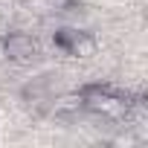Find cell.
<instances>
[{
	"label": "cell",
	"mask_w": 148,
	"mask_h": 148,
	"mask_svg": "<svg viewBox=\"0 0 148 148\" xmlns=\"http://www.w3.org/2000/svg\"><path fill=\"white\" fill-rule=\"evenodd\" d=\"M49 96H52V87L47 79H32L29 84L21 87V99L29 105V108H41V105H49Z\"/></svg>",
	"instance_id": "5"
},
{
	"label": "cell",
	"mask_w": 148,
	"mask_h": 148,
	"mask_svg": "<svg viewBox=\"0 0 148 148\" xmlns=\"http://www.w3.org/2000/svg\"><path fill=\"white\" fill-rule=\"evenodd\" d=\"M79 96L84 102V110H90L96 116H105V119H125L128 105H131L128 93H119L116 87H110L105 82H87V84H82Z\"/></svg>",
	"instance_id": "1"
},
{
	"label": "cell",
	"mask_w": 148,
	"mask_h": 148,
	"mask_svg": "<svg viewBox=\"0 0 148 148\" xmlns=\"http://www.w3.org/2000/svg\"><path fill=\"white\" fill-rule=\"evenodd\" d=\"M47 110L52 116H79L84 110V102L79 96V90H73V93H61V96H49V105Z\"/></svg>",
	"instance_id": "3"
},
{
	"label": "cell",
	"mask_w": 148,
	"mask_h": 148,
	"mask_svg": "<svg viewBox=\"0 0 148 148\" xmlns=\"http://www.w3.org/2000/svg\"><path fill=\"white\" fill-rule=\"evenodd\" d=\"M96 52H99L96 35L93 32H84V29H76V38L70 41V47H67L64 55H70V58H93Z\"/></svg>",
	"instance_id": "4"
},
{
	"label": "cell",
	"mask_w": 148,
	"mask_h": 148,
	"mask_svg": "<svg viewBox=\"0 0 148 148\" xmlns=\"http://www.w3.org/2000/svg\"><path fill=\"white\" fill-rule=\"evenodd\" d=\"M139 139H142V136H136V134H131V131H122V134L110 136L108 145H113V148H134V145H139Z\"/></svg>",
	"instance_id": "6"
},
{
	"label": "cell",
	"mask_w": 148,
	"mask_h": 148,
	"mask_svg": "<svg viewBox=\"0 0 148 148\" xmlns=\"http://www.w3.org/2000/svg\"><path fill=\"white\" fill-rule=\"evenodd\" d=\"M0 49H3L6 61H12L18 67H26V64H32L41 55L38 41L29 32H21V29H12V32H6L3 38H0Z\"/></svg>",
	"instance_id": "2"
}]
</instances>
